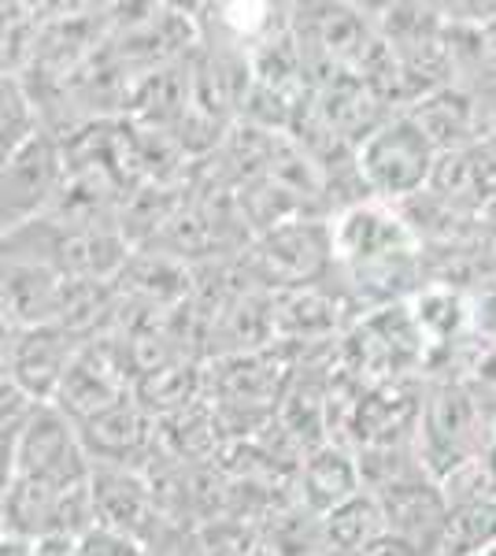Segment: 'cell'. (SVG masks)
Returning <instances> with one entry per match:
<instances>
[{
	"label": "cell",
	"mask_w": 496,
	"mask_h": 556,
	"mask_svg": "<svg viewBox=\"0 0 496 556\" xmlns=\"http://www.w3.org/2000/svg\"><path fill=\"white\" fill-rule=\"evenodd\" d=\"M437 172V146L415 115L382 119L356 146V175L371 201H408L427 190Z\"/></svg>",
	"instance_id": "6da1fadb"
},
{
	"label": "cell",
	"mask_w": 496,
	"mask_h": 556,
	"mask_svg": "<svg viewBox=\"0 0 496 556\" xmlns=\"http://www.w3.org/2000/svg\"><path fill=\"white\" fill-rule=\"evenodd\" d=\"M89 475H93V456L82 442V430L56 405H44L34 416V424L26 427V434L15 445L12 460L4 464V482L34 479L56 490L86 486Z\"/></svg>",
	"instance_id": "7a4b0ae2"
},
{
	"label": "cell",
	"mask_w": 496,
	"mask_h": 556,
	"mask_svg": "<svg viewBox=\"0 0 496 556\" xmlns=\"http://www.w3.org/2000/svg\"><path fill=\"white\" fill-rule=\"evenodd\" d=\"M82 349L86 342H78L63 327H4V379L15 382L41 405H52Z\"/></svg>",
	"instance_id": "3957f363"
},
{
	"label": "cell",
	"mask_w": 496,
	"mask_h": 556,
	"mask_svg": "<svg viewBox=\"0 0 496 556\" xmlns=\"http://www.w3.org/2000/svg\"><path fill=\"white\" fill-rule=\"evenodd\" d=\"M333 264V238L330 227L322 223H290V227H275L259 238L256 271L264 275L267 286L278 290H301L311 286L327 267Z\"/></svg>",
	"instance_id": "277c9868"
},
{
	"label": "cell",
	"mask_w": 496,
	"mask_h": 556,
	"mask_svg": "<svg viewBox=\"0 0 496 556\" xmlns=\"http://www.w3.org/2000/svg\"><path fill=\"white\" fill-rule=\"evenodd\" d=\"M422 408H427V390H419L411 379L371 382L364 390V397H359L348 430H359V450H371V445H415L422 427Z\"/></svg>",
	"instance_id": "5b68a950"
},
{
	"label": "cell",
	"mask_w": 496,
	"mask_h": 556,
	"mask_svg": "<svg viewBox=\"0 0 496 556\" xmlns=\"http://www.w3.org/2000/svg\"><path fill=\"white\" fill-rule=\"evenodd\" d=\"M60 178V149L49 134H38L30 146L4 160V235L41 219L44 204L56 201Z\"/></svg>",
	"instance_id": "8992f818"
},
{
	"label": "cell",
	"mask_w": 496,
	"mask_h": 556,
	"mask_svg": "<svg viewBox=\"0 0 496 556\" xmlns=\"http://www.w3.org/2000/svg\"><path fill=\"white\" fill-rule=\"evenodd\" d=\"M82 430V442L93 464H123V468H141L145 471V460H156L152 450H156L160 427L156 419L149 416L145 408L138 405V397H126L115 408L101 412V416L78 424Z\"/></svg>",
	"instance_id": "52a82bcc"
},
{
	"label": "cell",
	"mask_w": 496,
	"mask_h": 556,
	"mask_svg": "<svg viewBox=\"0 0 496 556\" xmlns=\"http://www.w3.org/2000/svg\"><path fill=\"white\" fill-rule=\"evenodd\" d=\"M374 497L382 501L385 527H390L393 538L408 542L411 549H419L422 556H437L441 542H445V531H448V516H453L448 497L437 479L396 486V490L374 493Z\"/></svg>",
	"instance_id": "ba28073f"
},
{
	"label": "cell",
	"mask_w": 496,
	"mask_h": 556,
	"mask_svg": "<svg viewBox=\"0 0 496 556\" xmlns=\"http://www.w3.org/2000/svg\"><path fill=\"white\" fill-rule=\"evenodd\" d=\"M63 282L56 267L38 260L4 256V327L34 330L56 327L63 308Z\"/></svg>",
	"instance_id": "9c48e42d"
},
{
	"label": "cell",
	"mask_w": 496,
	"mask_h": 556,
	"mask_svg": "<svg viewBox=\"0 0 496 556\" xmlns=\"http://www.w3.org/2000/svg\"><path fill=\"white\" fill-rule=\"evenodd\" d=\"M296 497L319 516L333 513L348 497L364 493V475H359V456L345 442H322L304 456L296 468Z\"/></svg>",
	"instance_id": "30bf717a"
},
{
	"label": "cell",
	"mask_w": 496,
	"mask_h": 556,
	"mask_svg": "<svg viewBox=\"0 0 496 556\" xmlns=\"http://www.w3.org/2000/svg\"><path fill=\"white\" fill-rule=\"evenodd\" d=\"M119 293L126 301L145 304V308H175L189 298V267L170 253H130L126 267L119 271Z\"/></svg>",
	"instance_id": "8fae6325"
},
{
	"label": "cell",
	"mask_w": 496,
	"mask_h": 556,
	"mask_svg": "<svg viewBox=\"0 0 496 556\" xmlns=\"http://www.w3.org/2000/svg\"><path fill=\"white\" fill-rule=\"evenodd\" d=\"M327 519V538H330V549H341V553H367L371 545L382 542L390 534L385 527V513H382V501L374 493H356L348 497L345 505H338L333 513L322 516Z\"/></svg>",
	"instance_id": "7c38bea8"
},
{
	"label": "cell",
	"mask_w": 496,
	"mask_h": 556,
	"mask_svg": "<svg viewBox=\"0 0 496 556\" xmlns=\"http://www.w3.org/2000/svg\"><path fill=\"white\" fill-rule=\"evenodd\" d=\"M34 97L26 93L20 75H4V160L12 152H20L23 146H30L38 138V127H34Z\"/></svg>",
	"instance_id": "4fadbf2b"
},
{
	"label": "cell",
	"mask_w": 496,
	"mask_h": 556,
	"mask_svg": "<svg viewBox=\"0 0 496 556\" xmlns=\"http://www.w3.org/2000/svg\"><path fill=\"white\" fill-rule=\"evenodd\" d=\"M322 556H352V553H341V549H327Z\"/></svg>",
	"instance_id": "5bb4252c"
}]
</instances>
